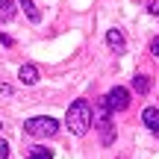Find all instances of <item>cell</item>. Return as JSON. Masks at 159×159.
<instances>
[{"mask_svg": "<svg viewBox=\"0 0 159 159\" xmlns=\"http://www.w3.org/2000/svg\"><path fill=\"white\" fill-rule=\"evenodd\" d=\"M0 41H3L6 47H12V44H15V41H12V39H9V35H6V33H0Z\"/></svg>", "mask_w": 159, "mask_h": 159, "instance_id": "5bb4252c", "label": "cell"}, {"mask_svg": "<svg viewBox=\"0 0 159 159\" xmlns=\"http://www.w3.org/2000/svg\"><path fill=\"white\" fill-rule=\"evenodd\" d=\"M133 89H136L139 94H148V91H150V77L136 74V77H133Z\"/></svg>", "mask_w": 159, "mask_h": 159, "instance_id": "52a82bcc", "label": "cell"}, {"mask_svg": "<svg viewBox=\"0 0 159 159\" xmlns=\"http://www.w3.org/2000/svg\"><path fill=\"white\" fill-rule=\"evenodd\" d=\"M0 159H9V144L0 139Z\"/></svg>", "mask_w": 159, "mask_h": 159, "instance_id": "7c38bea8", "label": "cell"}, {"mask_svg": "<svg viewBox=\"0 0 159 159\" xmlns=\"http://www.w3.org/2000/svg\"><path fill=\"white\" fill-rule=\"evenodd\" d=\"M30 159H53V150L41 148V144H35V148H30Z\"/></svg>", "mask_w": 159, "mask_h": 159, "instance_id": "9c48e42d", "label": "cell"}, {"mask_svg": "<svg viewBox=\"0 0 159 159\" xmlns=\"http://www.w3.org/2000/svg\"><path fill=\"white\" fill-rule=\"evenodd\" d=\"M12 18H15V3H12V0H0V21H12Z\"/></svg>", "mask_w": 159, "mask_h": 159, "instance_id": "ba28073f", "label": "cell"}, {"mask_svg": "<svg viewBox=\"0 0 159 159\" xmlns=\"http://www.w3.org/2000/svg\"><path fill=\"white\" fill-rule=\"evenodd\" d=\"M0 127H3V124H0Z\"/></svg>", "mask_w": 159, "mask_h": 159, "instance_id": "9a60e30c", "label": "cell"}, {"mask_svg": "<svg viewBox=\"0 0 159 159\" xmlns=\"http://www.w3.org/2000/svg\"><path fill=\"white\" fill-rule=\"evenodd\" d=\"M106 100V106L112 109V112H124L127 106H130V91L124 89V85H115V89H109V94L103 97Z\"/></svg>", "mask_w": 159, "mask_h": 159, "instance_id": "3957f363", "label": "cell"}, {"mask_svg": "<svg viewBox=\"0 0 159 159\" xmlns=\"http://www.w3.org/2000/svg\"><path fill=\"white\" fill-rule=\"evenodd\" d=\"M18 77H21V83H24V85H35V83H39V68L27 62V65H21Z\"/></svg>", "mask_w": 159, "mask_h": 159, "instance_id": "5b68a950", "label": "cell"}, {"mask_svg": "<svg viewBox=\"0 0 159 159\" xmlns=\"http://www.w3.org/2000/svg\"><path fill=\"white\" fill-rule=\"evenodd\" d=\"M21 9L24 12H27V18H30V21H39V9H35V3H33V0H21Z\"/></svg>", "mask_w": 159, "mask_h": 159, "instance_id": "30bf717a", "label": "cell"}, {"mask_svg": "<svg viewBox=\"0 0 159 159\" xmlns=\"http://www.w3.org/2000/svg\"><path fill=\"white\" fill-rule=\"evenodd\" d=\"M106 44L112 47L115 53H124L127 50V41H124V33H121V30H109V33H106Z\"/></svg>", "mask_w": 159, "mask_h": 159, "instance_id": "277c9868", "label": "cell"}, {"mask_svg": "<svg viewBox=\"0 0 159 159\" xmlns=\"http://www.w3.org/2000/svg\"><path fill=\"white\" fill-rule=\"evenodd\" d=\"M150 53H153V56H159V39L150 41Z\"/></svg>", "mask_w": 159, "mask_h": 159, "instance_id": "4fadbf2b", "label": "cell"}, {"mask_svg": "<svg viewBox=\"0 0 159 159\" xmlns=\"http://www.w3.org/2000/svg\"><path fill=\"white\" fill-rule=\"evenodd\" d=\"M24 133L35 139H50L59 133V121L56 118H47V115H39V118H27L24 121Z\"/></svg>", "mask_w": 159, "mask_h": 159, "instance_id": "7a4b0ae2", "label": "cell"}, {"mask_svg": "<svg viewBox=\"0 0 159 159\" xmlns=\"http://www.w3.org/2000/svg\"><path fill=\"white\" fill-rule=\"evenodd\" d=\"M142 121H144L148 130L159 133V109H156V106H148V109H144V112H142Z\"/></svg>", "mask_w": 159, "mask_h": 159, "instance_id": "8992f818", "label": "cell"}, {"mask_svg": "<svg viewBox=\"0 0 159 159\" xmlns=\"http://www.w3.org/2000/svg\"><path fill=\"white\" fill-rule=\"evenodd\" d=\"M65 127L74 136H85L89 127H91V106L85 100H74L68 106V115H65Z\"/></svg>", "mask_w": 159, "mask_h": 159, "instance_id": "6da1fadb", "label": "cell"}, {"mask_svg": "<svg viewBox=\"0 0 159 159\" xmlns=\"http://www.w3.org/2000/svg\"><path fill=\"white\" fill-rule=\"evenodd\" d=\"M148 12H150V15H156V18H159V0H150V3H148Z\"/></svg>", "mask_w": 159, "mask_h": 159, "instance_id": "8fae6325", "label": "cell"}]
</instances>
